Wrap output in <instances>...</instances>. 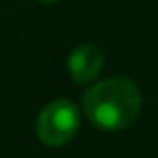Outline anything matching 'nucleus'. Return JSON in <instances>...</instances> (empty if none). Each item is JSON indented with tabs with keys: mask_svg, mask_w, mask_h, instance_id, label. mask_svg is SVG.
<instances>
[{
	"mask_svg": "<svg viewBox=\"0 0 158 158\" xmlns=\"http://www.w3.org/2000/svg\"><path fill=\"white\" fill-rule=\"evenodd\" d=\"M86 116L102 130H124L132 126L142 110L138 86L124 76H112L92 84L82 96Z\"/></svg>",
	"mask_w": 158,
	"mask_h": 158,
	"instance_id": "f257e3e1",
	"label": "nucleus"
},
{
	"mask_svg": "<svg viewBox=\"0 0 158 158\" xmlns=\"http://www.w3.org/2000/svg\"><path fill=\"white\" fill-rule=\"evenodd\" d=\"M80 128V112L70 100H52L40 110L36 118V136L42 144L52 148L64 146L76 136Z\"/></svg>",
	"mask_w": 158,
	"mask_h": 158,
	"instance_id": "f03ea898",
	"label": "nucleus"
},
{
	"mask_svg": "<svg viewBox=\"0 0 158 158\" xmlns=\"http://www.w3.org/2000/svg\"><path fill=\"white\" fill-rule=\"evenodd\" d=\"M104 66V54L96 44L84 42L76 46L68 56V72L76 84H90L96 80Z\"/></svg>",
	"mask_w": 158,
	"mask_h": 158,
	"instance_id": "7ed1b4c3",
	"label": "nucleus"
},
{
	"mask_svg": "<svg viewBox=\"0 0 158 158\" xmlns=\"http://www.w3.org/2000/svg\"><path fill=\"white\" fill-rule=\"evenodd\" d=\"M38 2H42V4H54V2H58V0H38Z\"/></svg>",
	"mask_w": 158,
	"mask_h": 158,
	"instance_id": "20e7f679",
	"label": "nucleus"
}]
</instances>
